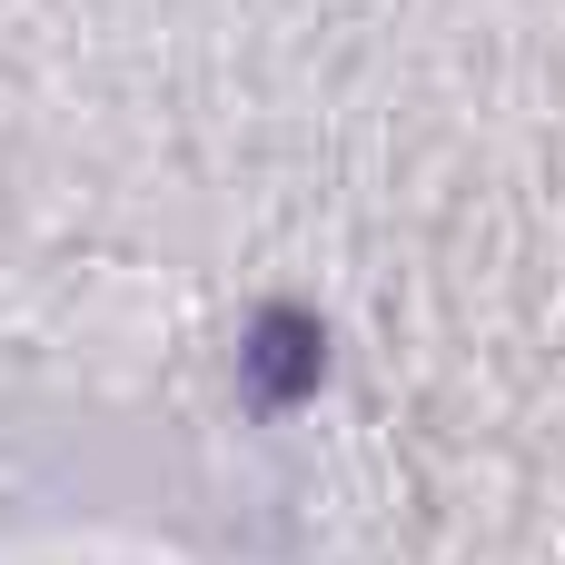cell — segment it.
Masks as SVG:
<instances>
[{
	"mask_svg": "<svg viewBox=\"0 0 565 565\" xmlns=\"http://www.w3.org/2000/svg\"><path fill=\"white\" fill-rule=\"evenodd\" d=\"M318 367H328V328H318L308 308H258V318H248V407H258V417L298 407V397L318 387Z\"/></svg>",
	"mask_w": 565,
	"mask_h": 565,
	"instance_id": "1",
	"label": "cell"
}]
</instances>
